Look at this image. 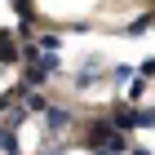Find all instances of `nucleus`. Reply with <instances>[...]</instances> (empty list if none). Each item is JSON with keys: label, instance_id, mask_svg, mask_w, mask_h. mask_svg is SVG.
<instances>
[{"label": "nucleus", "instance_id": "9d476101", "mask_svg": "<svg viewBox=\"0 0 155 155\" xmlns=\"http://www.w3.org/2000/svg\"><path fill=\"white\" fill-rule=\"evenodd\" d=\"M111 75H115L111 84H120V80H133V75H137V67H129V62H120V67H111Z\"/></svg>", "mask_w": 155, "mask_h": 155}, {"label": "nucleus", "instance_id": "9b49d317", "mask_svg": "<svg viewBox=\"0 0 155 155\" xmlns=\"http://www.w3.org/2000/svg\"><path fill=\"white\" fill-rule=\"evenodd\" d=\"M13 97H18V89H9V93H0V115H5V111L13 107Z\"/></svg>", "mask_w": 155, "mask_h": 155}, {"label": "nucleus", "instance_id": "6e6552de", "mask_svg": "<svg viewBox=\"0 0 155 155\" xmlns=\"http://www.w3.org/2000/svg\"><path fill=\"white\" fill-rule=\"evenodd\" d=\"M151 27H155V13H137V18L124 27V36H142V31H151Z\"/></svg>", "mask_w": 155, "mask_h": 155}, {"label": "nucleus", "instance_id": "0eeeda50", "mask_svg": "<svg viewBox=\"0 0 155 155\" xmlns=\"http://www.w3.org/2000/svg\"><path fill=\"white\" fill-rule=\"evenodd\" d=\"M27 115H31V111H27L22 102H13V107L5 111V129H13V133H18V129H22V124H27Z\"/></svg>", "mask_w": 155, "mask_h": 155}, {"label": "nucleus", "instance_id": "20e7f679", "mask_svg": "<svg viewBox=\"0 0 155 155\" xmlns=\"http://www.w3.org/2000/svg\"><path fill=\"white\" fill-rule=\"evenodd\" d=\"M97 75L107 80V71H102V62H97V58H89V62L80 67V71L71 75V80H75V89H93V84H97Z\"/></svg>", "mask_w": 155, "mask_h": 155}, {"label": "nucleus", "instance_id": "f8f14e48", "mask_svg": "<svg viewBox=\"0 0 155 155\" xmlns=\"http://www.w3.org/2000/svg\"><path fill=\"white\" fill-rule=\"evenodd\" d=\"M142 129H155V107H142Z\"/></svg>", "mask_w": 155, "mask_h": 155}, {"label": "nucleus", "instance_id": "7ed1b4c3", "mask_svg": "<svg viewBox=\"0 0 155 155\" xmlns=\"http://www.w3.org/2000/svg\"><path fill=\"white\" fill-rule=\"evenodd\" d=\"M13 89H18V97H22V107L31 111V115H45L49 111V97L40 93V89H27V84H13Z\"/></svg>", "mask_w": 155, "mask_h": 155}, {"label": "nucleus", "instance_id": "423d86ee", "mask_svg": "<svg viewBox=\"0 0 155 155\" xmlns=\"http://www.w3.org/2000/svg\"><path fill=\"white\" fill-rule=\"evenodd\" d=\"M45 124H49V133H67V124H71V111H67V107H53V102H49Z\"/></svg>", "mask_w": 155, "mask_h": 155}, {"label": "nucleus", "instance_id": "4468645a", "mask_svg": "<svg viewBox=\"0 0 155 155\" xmlns=\"http://www.w3.org/2000/svg\"><path fill=\"white\" fill-rule=\"evenodd\" d=\"M129 151H133V155H151V151H146V146H129Z\"/></svg>", "mask_w": 155, "mask_h": 155}, {"label": "nucleus", "instance_id": "ddd939ff", "mask_svg": "<svg viewBox=\"0 0 155 155\" xmlns=\"http://www.w3.org/2000/svg\"><path fill=\"white\" fill-rule=\"evenodd\" d=\"M137 75H142V80H151V75H155V58H151V62H142V67H137Z\"/></svg>", "mask_w": 155, "mask_h": 155}, {"label": "nucleus", "instance_id": "f03ea898", "mask_svg": "<svg viewBox=\"0 0 155 155\" xmlns=\"http://www.w3.org/2000/svg\"><path fill=\"white\" fill-rule=\"evenodd\" d=\"M129 151V142H124V133H102V137H97V142H89V155H124Z\"/></svg>", "mask_w": 155, "mask_h": 155}, {"label": "nucleus", "instance_id": "1a4fd4ad", "mask_svg": "<svg viewBox=\"0 0 155 155\" xmlns=\"http://www.w3.org/2000/svg\"><path fill=\"white\" fill-rule=\"evenodd\" d=\"M36 49H45V53H58V49H62V36H53V31H49V36H40V40H36Z\"/></svg>", "mask_w": 155, "mask_h": 155}, {"label": "nucleus", "instance_id": "39448f33", "mask_svg": "<svg viewBox=\"0 0 155 155\" xmlns=\"http://www.w3.org/2000/svg\"><path fill=\"white\" fill-rule=\"evenodd\" d=\"M0 62H5V67L22 62V49H18V36H13V31H0Z\"/></svg>", "mask_w": 155, "mask_h": 155}, {"label": "nucleus", "instance_id": "f257e3e1", "mask_svg": "<svg viewBox=\"0 0 155 155\" xmlns=\"http://www.w3.org/2000/svg\"><path fill=\"white\" fill-rule=\"evenodd\" d=\"M111 129L115 133H133V129H142V107H133V102H115V111H111Z\"/></svg>", "mask_w": 155, "mask_h": 155}]
</instances>
